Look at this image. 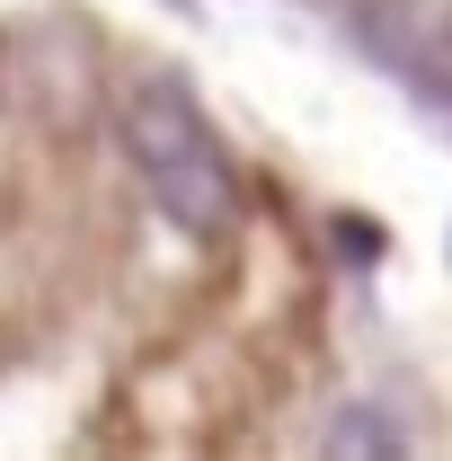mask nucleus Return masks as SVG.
<instances>
[{
  "label": "nucleus",
  "instance_id": "1",
  "mask_svg": "<svg viewBox=\"0 0 452 461\" xmlns=\"http://www.w3.org/2000/svg\"><path fill=\"white\" fill-rule=\"evenodd\" d=\"M124 151L151 186V204L195 240H222L240 222V177L222 160V133L204 124V107L177 89V80H142L124 98Z\"/></svg>",
  "mask_w": 452,
  "mask_h": 461
},
{
  "label": "nucleus",
  "instance_id": "2",
  "mask_svg": "<svg viewBox=\"0 0 452 461\" xmlns=\"http://www.w3.org/2000/svg\"><path fill=\"white\" fill-rule=\"evenodd\" d=\"M0 98L18 115H36L45 133H71L89 98H98V54L71 18H36V27H9L0 36Z\"/></svg>",
  "mask_w": 452,
  "mask_h": 461
},
{
  "label": "nucleus",
  "instance_id": "3",
  "mask_svg": "<svg viewBox=\"0 0 452 461\" xmlns=\"http://www.w3.org/2000/svg\"><path fill=\"white\" fill-rule=\"evenodd\" d=\"M320 453L399 461V453H408V435H399V417H382V408H338V417H329V435H320Z\"/></svg>",
  "mask_w": 452,
  "mask_h": 461
}]
</instances>
